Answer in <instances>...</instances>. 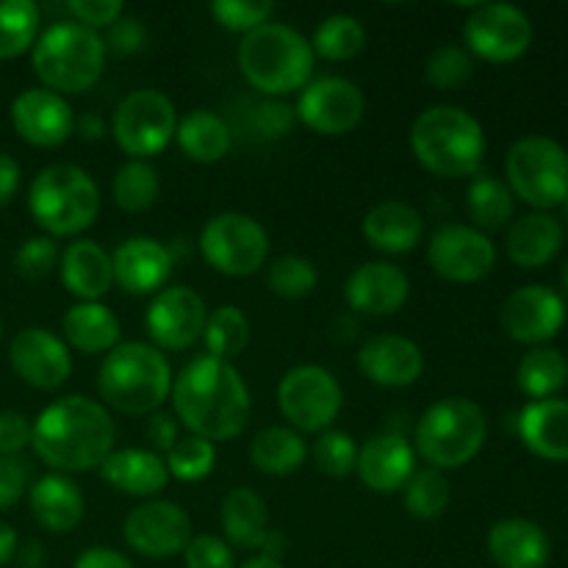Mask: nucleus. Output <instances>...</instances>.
<instances>
[{"label": "nucleus", "instance_id": "2f4dec72", "mask_svg": "<svg viewBox=\"0 0 568 568\" xmlns=\"http://www.w3.org/2000/svg\"><path fill=\"white\" fill-rule=\"evenodd\" d=\"M67 347H75L87 355H103L120 344L122 325L114 311L103 303H75L61 322Z\"/></svg>", "mask_w": 568, "mask_h": 568}, {"label": "nucleus", "instance_id": "ea45409f", "mask_svg": "<svg viewBox=\"0 0 568 568\" xmlns=\"http://www.w3.org/2000/svg\"><path fill=\"white\" fill-rule=\"evenodd\" d=\"M366 44V28L353 14H331L316 26L311 48L314 55L327 61H347L358 55Z\"/></svg>", "mask_w": 568, "mask_h": 568}, {"label": "nucleus", "instance_id": "c9c22d12", "mask_svg": "<svg viewBox=\"0 0 568 568\" xmlns=\"http://www.w3.org/2000/svg\"><path fill=\"white\" fill-rule=\"evenodd\" d=\"M521 394L538 403V399H552L555 394L568 383V361L560 349L536 347L521 358L516 372Z\"/></svg>", "mask_w": 568, "mask_h": 568}, {"label": "nucleus", "instance_id": "6ab92c4d", "mask_svg": "<svg viewBox=\"0 0 568 568\" xmlns=\"http://www.w3.org/2000/svg\"><path fill=\"white\" fill-rule=\"evenodd\" d=\"M566 325V303L555 288L532 283L521 286L505 300L503 327L514 342L541 347Z\"/></svg>", "mask_w": 568, "mask_h": 568}, {"label": "nucleus", "instance_id": "f03ea898", "mask_svg": "<svg viewBox=\"0 0 568 568\" xmlns=\"http://www.w3.org/2000/svg\"><path fill=\"white\" fill-rule=\"evenodd\" d=\"M31 425L33 453L59 475L100 469L103 460L114 453V419L103 403L83 394H67L55 399Z\"/></svg>", "mask_w": 568, "mask_h": 568}, {"label": "nucleus", "instance_id": "c756f323", "mask_svg": "<svg viewBox=\"0 0 568 568\" xmlns=\"http://www.w3.org/2000/svg\"><path fill=\"white\" fill-rule=\"evenodd\" d=\"M361 227H364L366 242L388 255L410 253L422 239L419 211L403 200H383L372 205Z\"/></svg>", "mask_w": 568, "mask_h": 568}, {"label": "nucleus", "instance_id": "0e129e2a", "mask_svg": "<svg viewBox=\"0 0 568 568\" xmlns=\"http://www.w3.org/2000/svg\"><path fill=\"white\" fill-rule=\"evenodd\" d=\"M239 568H286L281 564V560H272V558H264V555H255V558L244 560Z\"/></svg>", "mask_w": 568, "mask_h": 568}, {"label": "nucleus", "instance_id": "f704fd0d", "mask_svg": "<svg viewBox=\"0 0 568 568\" xmlns=\"http://www.w3.org/2000/svg\"><path fill=\"white\" fill-rule=\"evenodd\" d=\"M305 458H308L305 438L292 427H266L250 444V460L261 475H294L305 464Z\"/></svg>", "mask_w": 568, "mask_h": 568}, {"label": "nucleus", "instance_id": "0eeeda50", "mask_svg": "<svg viewBox=\"0 0 568 568\" xmlns=\"http://www.w3.org/2000/svg\"><path fill=\"white\" fill-rule=\"evenodd\" d=\"M28 209L50 239L81 236L100 214V189L83 166L50 164L31 181Z\"/></svg>", "mask_w": 568, "mask_h": 568}, {"label": "nucleus", "instance_id": "37998d69", "mask_svg": "<svg viewBox=\"0 0 568 568\" xmlns=\"http://www.w3.org/2000/svg\"><path fill=\"white\" fill-rule=\"evenodd\" d=\"M316 266L303 255H277L270 266H266V286L272 294L283 300H300L308 297L316 288Z\"/></svg>", "mask_w": 568, "mask_h": 568}, {"label": "nucleus", "instance_id": "3c124183", "mask_svg": "<svg viewBox=\"0 0 568 568\" xmlns=\"http://www.w3.org/2000/svg\"><path fill=\"white\" fill-rule=\"evenodd\" d=\"M297 122V114H294V105L283 103V100H264V103L253 105V116H250V125H253V133L258 139H281L286 136L288 131Z\"/></svg>", "mask_w": 568, "mask_h": 568}, {"label": "nucleus", "instance_id": "412c9836", "mask_svg": "<svg viewBox=\"0 0 568 568\" xmlns=\"http://www.w3.org/2000/svg\"><path fill=\"white\" fill-rule=\"evenodd\" d=\"M361 483L375 494L403 491L416 471V449L403 433H377L358 447L355 464Z\"/></svg>", "mask_w": 568, "mask_h": 568}, {"label": "nucleus", "instance_id": "603ef678", "mask_svg": "<svg viewBox=\"0 0 568 568\" xmlns=\"http://www.w3.org/2000/svg\"><path fill=\"white\" fill-rule=\"evenodd\" d=\"M31 488V469L20 455L9 458L0 455V510H9L20 503Z\"/></svg>", "mask_w": 568, "mask_h": 568}, {"label": "nucleus", "instance_id": "4c0bfd02", "mask_svg": "<svg viewBox=\"0 0 568 568\" xmlns=\"http://www.w3.org/2000/svg\"><path fill=\"white\" fill-rule=\"evenodd\" d=\"M161 194L159 170L150 161L131 159L116 170L114 181H111V197L128 214H139L155 205Z\"/></svg>", "mask_w": 568, "mask_h": 568}, {"label": "nucleus", "instance_id": "4d7b16f0", "mask_svg": "<svg viewBox=\"0 0 568 568\" xmlns=\"http://www.w3.org/2000/svg\"><path fill=\"white\" fill-rule=\"evenodd\" d=\"M175 416L172 414H164V410H155V414H150V422H148V430H144V436H148V442L153 444L155 453H170L172 447L178 444V425H175Z\"/></svg>", "mask_w": 568, "mask_h": 568}, {"label": "nucleus", "instance_id": "bf43d9fd", "mask_svg": "<svg viewBox=\"0 0 568 568\" xmlns=\"http://www.w3.org/2000/svg\"><path fill=\"white\" fill-rule=\"evenodd\" d=\"M20 164H17L11 155L0 153V209L11 203V197L17 194L20 189Z\"/></svg>", "mask_w": 568, "mask_h": 568}, {"label": "nucleus", "instance_id": "6e6d98bb", "mask_svg": "<svg viewBox=\"0 0 568 568\" xmlns=\"http://www.w3.org/2000/svg\"><path fill=\"white\" fill-rule=\"evenodd\" d=\"M31 419L20 410H0V455H20L31 444Z\"/></svg>", "mask_w": 568, "mask_h": 568}, {"label": "nucleus", "instance_id": "4be33fe9", "mask_svg": "<svg viewBox=\"0 0 568 568\" xmlns=\"http://www.w3.org/2000/svg\"><path fill=\"white\" fill-rule=\"evenodd\" d=\"M114 283L128 294H159L170 283L175 255L164 242L150 236H131L111 255Z\"/></svg>", "mask_w": 568, "mask_h": 568}, {"label": "nucleus", "instance_id": "052dcab7", "mask_svg": "<svg viewBox=\"0 0 568 568\" xmlns=\"http://www.w3.org/2000/svg\"><path fill=\"white\" fill-rule=\"evenodd\" d=\"M75 133L81 139H87V142H98V139L105 136V120L100 114H94V111L75 116Z\"/></svg>", "mask_w": 568, "mask_h": 568}, {"label": "nucleus", "instance_id": "58836bf2", "mask_svg": "<svg viewBox=\"0 0 568 568\" xmlns=\"http://www.w3.org/2000/svg\"><path fill=\"white\" fill-rule=\"evenodd\" d=\"M250 333H253V327H250V320L242 308L220 305L216 311H209V322H205V355H214L220 361L236 358L250 344Z\"/></svg>", "mask_w": 568, "mask_h": 568}, {"label": "nucleus", "instance_id": "69168bd1", "mask_svg": "<svg viewBox=\"0 0 568 568\" xmlns=\"http://www.w3.org/2000/svg\"><path fill=\"white\" fill-rule=\"evenodd\" d=\"M564 283H566V288H568V264H566V270H564Z\"/></svg>", "mask_w": 568, "mask_h": 568}, {"label": "nucleus", "instance_id": "49530a36", "mask_svg": "<svg viewBox=\"0 0 568 568\" xmlns=\"http://www.w3.org/2000/svg\"><path fill=\"white\" fill-rule=\"evenodd\" d=\"M471 72H475V59L460 44H442V48L433 50L425 64V75L430 87L444 89V92L464 87Z\"/></svg>", "mask_w": 568, "mask_h": 568}, {"label": "nucleus", "instance_id": "7ed1b4c3", "mask_svg": "<svg viewBox=\"0 0 568 568\" xmlns=\"http://www.w3.org/2000/svg\"><path fill=\"white\" fill-rule=\"evenodd\" d=\"M410 150L427 172L438 178L477 175L486 155L480 120L460 105H430L410 128Z\"/></svg>", "mask_w": 568, "mask_h": 568}, {"label": "nucleus", "instance_id": "a18cd8bd", "mask_svg": "<svg viewBox=\"0 0 568 568\" xmlns=\"http://www.w3.org/2000/svg\"><path fill=\"white\" fill-rule=\"evenodd\" d=\"M311 458H314L316 469L327 477H347L355 471L358 464V444L349 433L344 430H325L311 447Z\"/></svg>", "mask_w": 568, "mask_h": 568}, {"label": "nucleus", "instance_id": "9d476101", "mask_svg": "<svg viewBox=\"0 0 568 568\" xmlns=\"http://www.w3.org/2000/svg\"><path fill=\"white\" fill-rule=\"evenodd\" d=\"M200 253L211 270L227 277L255 275L270 255V233L255 216L222 211L200 231Z\"/></svg>", "mask_w": 568, "mask_h": 568}, {"label": "nucleus", "instance_id": "680f3d73", "mask_svg": "<svg viewBox=\"0 0 568 568\" xmlns=\"http://www.w3.org/2000/svg\"><path fill=\"white\" fill-rule=\"evenodd\" d=\"M14 555H17V530L9 525V521L0 519V566L14 560Z\"/></svg>", "mask_w": 568, "mask_h": 568}, {"label": "nucleus", "instance_id": "f3484780", "mask_svg": "<svg viewBox=\"0 0 568 568\" xmlns=\"http://www.w3.org/2000/svg\"><path fill=\"white\" fill-rule=\"evenodd\" d=\"M433 272L453 283H477L497 264V247L471 225H442L427 244Z\"/></svg>", "mask_w": 568, "mask_h": 568}, {"label": "nucleus", "instance_id": "cd10ccee", "mask_svg": "<svg viewBox=\"0 0 568 568\" xmlns=\"http://www.w3.org/2000/svg\"><path fill=\"white\" fill-rule=\"evenodd\" d=\"M100 477L114 491L139 499L155 497L170 483L164 458L150 449H114L100 466Z\"/></svg>", "mask_w": 568, "mask_h": 568}, {"label": "nucleus", "instance_id": "473e14b6", "mask_svg": "<svg viewBox=\"0 0 568 568\" xmlns=\"http://www.w3.org/2000/svg\"><path fill=\"white\" fill-rule=\"evenodd\" d=\"M220 521L227 544H233V547L261 549L270 536L266 503L253 488H231L220 505Z\"/></svg>", "mask_w": 568, "mask_h": 568}, {"label": "nucleus", "instance_id": "8fccbe9b", "mask_svg": "<svg viewBox=\"0 0 568 568\" xmlns=\"http://www.w3.org/2000/svg\"><path fill=\"white\" fill-rule=\"evenodd\" d=\"M183 564L186 568H236V555L225 538L200 532L183 549Z\"/></svg>", "mask_w": 568, "mask_h": 568}, {"label": "nucleus", "instance_id": "a19ab883", "mask_svg": "<svg viewBox=\"0 0 568 568\" xmlns=\"http://www.w3.org/2000/svg\"><path fill=\"white\" fill-rule=\"evenodd\" d=\"M39 37V6L31 0H0V59H14Z\"/></svg>", "mask_w": 568, "mask_h": 568}, {"label": "nucleus", "instance_id": "de8ad7c7", "mask_svg": "<svg viewBox=\"0 0 568 568\" xmlns=\"http://www.w3.org/2000/svg\"><path fill=\"white\" fill-rule=\"evenodd\" d=\"M211 14L227 31L250 33L270 22V17L275 14V3L270 0H214Z\"/></svg>", "mask_w": 568, "mask_h": 568}, {"label": "nucleus", "instance_id": "72a5a7b5", "mask_svg": "<svg viewBox=\"0 0 568 568\" xmlns=\"http://www.w3.org/2000/svg\"><path fill=\"white\" fill-rule=\"evenodd\" d=\"M178 148L197 164H214L231 153L233 131L216 111L194 109L178 122Z\"/></svg>", "mask_w": 568, "mask_h": 568}, {"label": "nucleus", "instance_id": "13d9d810", "mask_svg": "<svg viewBox=\"0 0 568 568\" xmlns=\"http://www.w3.org/2000/svg\"><path fill=\"white\" fill-rule=\"evenodd\" d=\"M72 568H133V564L111 547H89L78 555Z\"/></svg>", "mask_w": 568, "mask_h": 568}, {"label": "nucleus", "instance_id": "5fc2aeb1", "mask_svg": "<svg viewBox=\"0 0 568 568\" xmlns=\"http://www.w3.org/2000/svg\"><path fill=\"white\" fill-rule=\"evenodd\" d=\"M105 50L116 55H133L144 48L148 42V26L139 17L122 14L114 26L109 28V37L103 39Z\"/></svg>", "mask_w": 568, "mask_h": 568}, {"label": "nucleus", "instance_id": "c85d7f7f", "mask_svg": "<svg viewBox=\"0 0 568 568\" xmlns=\"http://www.w3.org/2000/svg\"><path fill=\"white\" fill-rule=\"evenodd\" d=\"M521 442L544 460H568V403L538 399L519 414L516 422Z\"/></svg>", "mask_w": 568, "mask_h": 568}, {"label": "nucleus", "instance_id": "1a4fd4ad", "mask_svg": "<svg viewBox=\"0 0 568 568\" xmlns=\"http://www.w3.org/2000/svg\"><path fill=\"white\" fill-rule=\"evenodd\" d=\"M508 189L538 211H549L568 200V153L549 136H525L510 148Z\"/></svg>", "mask_w": 568, "mask_h": 568}, {"label": "nucleus", "instance_id": "09e8293b", "mask_svg": "<svg viewBox=\"0 0 568 568\" xmlns=\"http://www.w3.org/2000/svg\"><path fill=\"white\" fill-rule=\"evenodd\" d=\"M61 261V250L55 239L50 236H31L17 247L14 253V270L28 281H39L48 277Z\"/></svg>", "mask_w": 568, "mask_h": 568}, {"label": "nucleus", "instance_id": "774afa93", "mask_svg": "<svg viewBox=\"0 0 568 568\" xmlns=\"http://www.w3.org/2000/svg\"><path fill=\"white\" fill-rule=\"evenodd\" d=\"M564 205H566V222H568V200H566V203H564Z\"/></svg>", "mask_w": 568, "mask_h": 568}, {"label": "nucleus", "instance_id": "7c9ffc66", "mask_svg": "<svg viewBox=\"0 0 568 568\" xmlns=\"http://www.w3.org/2000/svg\"><path fill=\"white\" fill-rule=\"evenodd\" d=\"M564 247V225L547 211H536L516 220L508 231V255L521 270L549 264Z\"/></svg>", "mask_w": 568, "mask_h": 568}, {"label": "nucleus", "instance_id": "4468645a", "mask_svg": "<svg viewBox=\"0 0 568 568\" xmlns=\"http://www.w3.org/2000/svg\"><path fill=\"white\" fill-rule=\"evenodd\" d=\"M366 98L358 83L347 81L342 75H325L308 81L300 92L294 114L322 136H342L349 133L361 120H364Z\"/></svg>", "mask_w": 568, "mask_h": 568}, {"label": "nucleus", "instance_id": "f8f14e48", "mask_svg": "<svg viewBox=\"0 0 568 568\" xmlns=\"http://www.w3.org/2000/svg\"><path fill=\"white\" fill-rule=\"evenodd\" d=\"M175 103L159 89H136L120 100L111 120V133L122 153L148 161L175 139Z\"/></svg>", "mask_w": 568, "mask_h": 568}, {"label": "nucleus", "instance_id": "dca6fc26", "mask_svg": "<svg viewBox=\"0 0 568 568\" xmlns=\"http://www.w3.org/2000/svg\"><path fill=\"white\" fill-rule=\"evenodd\" d=\"M205 322H209V305L189 286H164L153 294L144 314V327L153 338V347L172 349V353L194 347L203 338Z\"/></svg>", "mask_w": 568, "mask_h": 568}, {"label": "nucleus", "instance_id": "a878e982", "mask_svg": "<svg viewBox=\"0 0 568 568\" xmlns=\"http://www.w3.org/2000/svg\"><path fill=\"white\" fill-rule=\"evenodd\" d=\"M61 283L78 303H100L114 286V266L94 239H75L61 253Z\"/></svg>", "mask_w": 568, "mask_h": 568}, {"label": "nucleus", "instance_id": "423d86ee", "mask_svg": "<svg viewBox=\"0 0 568 568\" xmlns=\"http://www.w3.org/2000/svg\"><path fill=\"white\" fill-rule=\"evenodd\" d=\"M239 70L258 92L277 98L303 89L314 72V48L297 28L264 22L244 33L239 44Z\"/></svg>", "mask_w": 568, "mask_h": 568}, {"label": "nucleus", "instance_id": "39448f33", "mask_svg": "<svg viewBox=\"0 0 568 568\" xmlns=\"http://www.w3.org/2000/svg\"><path fill=\"white\" fill-rule=\"evenodd\" d=\"M31 64L44 89L61 98L89 92L105 70V42L75 20L53 22L33 42Z\"/></svg>", "mask_w": 568, "mask_h": 568}, {"label": "nucleus", "instance_id": "393cba45", "mask_svg": "<svg viewBox=\"0 0 568 568\" xmlns=\"http://www.w3.org/2000/svg\"><path fill=\"white\" fill-rule=\"evenodd\" d=\"M28 505H31V516L39 521V527H44L48 532H61V536L75 530L87 514L81 486L70 475H59V471H50L31 483Z\"/></svg>", "mask_w": 568, "mask_h": 568}, {"label": "nucleus", "instance_id": "ddd939ff", "mask_svg": "<svg viewBox=\"0 0 568 568\" xmlns=\"http://www.w3.org/2000/svg\"><path fill=\"white\" fill-rule=\"evenodd\" d=\"M464 42L469 53L505 64L530 50L532 22L519 6L477 3L464 22Z\"/></svg>", "mask_w": 568, "mask_h": 568}, {"label": "nucleus", "instance_id": "aec40b11", "mask_svg": "<svg viewBox=\"0 0 568 568\" xmlns=\"http://www.w3.org/2000/svg\"><path fill=\"white\" fill-rule=\"evenodd\" d=\"M11 125L33 148H59L75 133V111L50 89H26L11 100Z\"/></svg>", "mask_w": 568, "mask_h": 568}, {"label": "nucleus", "instance_id": "f257e3e1", "mask_svg": "<svg viewBox=\"0 0 568 568\" xmlns=\"http://www.w3.org/2000/svg\"><path fill=\"white\" fill-rule=\"evenodd\" d=\"M172 410L192 436L231 442L253 416V397L231 361L197 355L172 381Z\"/></svg>", "mask_w": 568, "mask_h": 568}, {"label": "nucleus", "instance_id": "5701e85b", "mask_svg": "<svg viewBox=\"0 0 568 568\" xmlns=\"http://www.w3.org/2000/svg\"><path fill=\"white\" fill-rule=\"evenodd\" d=\"M358 369L375 386L405 388L422 377L425 355L414 338L399 336V333H381L358 349Z\"/></svg>", "mask_w": 568, "mask_h": 568}, {"label": "nucleus", "instance_id": "864d4df0", "mask_svg": "<svg viewBox=\"0 0 568 568\" xmlns=\"http://www.w3.org/2000/svg\"><path fill=\"white\" fill-rule=\"evenodd\" d=\"M67 11L75 22L98 31V28L114 26L125 14V6L120 0H72V3H67Z\"/></svg>", "mask_w": 568, "mask_h": 568}, {"label": "nucleus", "instance_id": "e2e57ef3", "mask_svg": "<svg viewBox=\"0 0 568 568\" xmlns=\"http://www.w3.org/2000/svg\"><path fill=\"white\" fill-rule=\"evenodd\" d=\"M17 555H20L22 568H39L44 564V549L39 547L37 541H31L26 549H22V552H17Z\"/></svg>", "mask_w": 568, "mask_h": 568}, {"label": "nucleus", "instance_id": "2eb2a0df", "mask_svg": "<svg viewBox=\"0 0 568 568\" xmlns=\"http://www.w3.org/2000/svg\"><path fill=\"white\" fill-rule=\"evenodd\" d=\"M122 536L142 558L166 560L183 555L194 532L192 519L181 505L170 499H148L125 516Z\"/></svg>", "mask_w": 568, "mask_h": 568}, {"label": "nucleus", "instance_id": "6e6552de", "mask_svg": "<svg viewBox=\"0 0 568 568\" xmlns=\"http://www.w3.org/2000/svg\"><path fill=\"white\" fill-rule=\"evenodd\" d=\"M488 436L486 414L466 397H444L419 416L416 455L433 469H460L480 455Z\"/></svg>", "mask_w": 568, "mask_h": 568}, {"label": "nucleus", "instance_id": "338daca9", "mask_svg": "<svg viewBox=\"0 0 568 568\" xmlns=\"http://www.w3.org/2000/svg\"><path fill=\"white\" fill-rule=\"evenodd\" d=\"M0 338H3V322H0Z\"/></svg>", "mask_w": 568, "mask_h": 568}, {"label": "nucleus", "instance_id": "c03bdc74", "mask_svg": "<svg viewBox=\"0 0 568 568\" xmlns=\"http://www.w3.org/2000/svg\"><path fill=\"white\" fill-rule=\"evenodd\" d=\"M164 464L170 477L181 483H197L214 471L216 466V447L200 436L178 438L175 447L164 455Z\"/></svg>", "mask_w": 568, "mask_h": 568}, {"label": "nucleus", "instance_id": "e433bc0d", "mask_svg": "<svg viewBox=\"0 0 568 568\" xmlns=\"http://www.w3.org/2000/svg\"><path fill=\"white\" fill-rule=\"evenodd\" d=\"M466 209L477 231H499L514 216V192L494 175H475L466 192Z\"/></svg>", "mask_w": 568, "mask_h": 568}, {"label": "nucleus", "instance_id": "b1692460", "mask_svg": "<svg viewBox=\"0 0 568 568\" xmlns=\"http://www.w3.org/2000/svg\"><path fill=\"white\" fill-rule=\"evenodd\" d=\"M410 281L388 261L361 264L344 283V300L353 311L369 316H392L408 303Z\"/></svg>", "mask_w": 568, "mask_h": 568}, {"label": "nucleus", "instance_id": "9b49d317", "mask_svg": "<svg viewBox=\"0 0 568 568\" xmlns=\"http://www.w3.org/2000/svg\"><path fill=\"white\" fill-rule=\"evenodd\" d=\"M344 392L331 369L300 364L277 383V408L297 433H325L342 414Z\"/></svg>", "mask_w": 568, "mask_h": 568}, {"label": "nucleus", "instance_id": "79ce46f5", "mask_svg": "<svg viewBox=\"0 0 568 568\" xmlns=\"http://www.w3.org/2000/svg\"><path fill=\"white\" fill-rule=\"evenodd\" d=\"M449 480L444 477V471L425 466V469H416L414 477L408 480V486L403 488V503L414 519L433 521L438 516L447 514L449 508Z\"/></svg>", "mask_w": 568, "mask_h": 568}, {"label": "nucleus", "instance_id": "bb28decb", "mask_svg": "<svg viewBox=\"0 0 568 568\" xmlns=\"http://www.w3.org/2000/svg\"><path fill=\"white\" fill-rule=\"evenodd\" d=\"M486 547L499 568H547L552 544L530 519H503L488 530Z\"/></svg>", "mask_w": 568, "mask_h": 568}, {"label": "nucleus", "instance_id": "20e7f679", "mask_svg": "<svg viewBox=\"0 0 568 568\" xmlns=\"http://www.w3.org/2000/svg\"><path fill=\"white\" fill-rule=\"evenodd\" d=\"M98 392L120 414H155L172 394V366L153 344L122 342L100 364Z\"/></svg>", "mask_w": 568, "mask_h": 568}, {"label": "nucleus", "instance_id": "a211bd4d", "mask_svg": "<svg viewBox=\"0 0 568 568\" xmlns=\"http://www.w3.org/2000/svg\"><path fill=\"white\" fill-rule=\"evenodd\" d=\"M11 369L39 392H55L72 375V355L64 338L48 327H26L9 344Z\"/></svg>", "mask_w": 568, "mask_h": 568}]
</instances>
